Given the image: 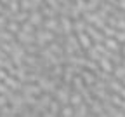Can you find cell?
Segmentation results:
<instances>
[{"label": "cell", "instance_id": "obj_1", "mask_svg": "<svg viewBox=\"0 0 125 117\" xmlns=\"http://www.w3.org/2000/svg\"><path fill=\"white\" fill-rule=\"evenodd\" d=\"M71 91H73L71 84L62 82V84H59V88L56 89V93H54L52 96L57 100V102L61 103V107H62V105H68V103H70V94H71Z\"/></svg>", "mask_w": 125, "mask_h": 117}, {"label": "cell", "instance_id": "obj_2", "mask_svg": "<svg viewBox=\"0 0 125 117\" xmlns=\"http://www.w3.org/2000/svg\"><path fill=\"white\" fill-rule=\"evenodd\" d=\"M56 39V33L47 30V28H42V30H35V42L40 45V47H45L49 42H52Z\"/></svg>", "mask_w": 125, "mask_h": 117}, {"label": "cell", "instance_id": "obj_3", "mask_svg": "<svg viewBox=\"0 0 125 117\" xmlns=\"http://www.w3.org/2000/svg\"><path fill=\"white\" fill-rule=\"evenodd\" d=\"M85 31L89 33V37L92 39V42H104V33L99 30V28H96L94 25H89L87 23V26H85Z\"/></svg>", "mask_w": 125, "mask_h": 117}, {"label": "cell", "instance_id": "obj_4", "mask_svg": "<svg viewBox=\"0 0 125 117\" xmlns=\"http://www.w3.org/2000/svg\"><path fill=\"white\" fill-rule=\"evenodd\" d=\"M23 94H33V96H40L43 91L42 88L38 86V82H24L23 84V89H21Z\"/></svg>", "mask_w": 125, "mask_h": 117}, {"label": "cell", "instance_id": "obj_5", "mask_svg": "<svg viewBox=\"0 0 125 117\" xmlns=\"http://www.w3.org/2000/svg\"><path fill=\"white\" fill-rule=\"evenodd\" d=\"M59 25H61V30L64 35H70V33H75L73 31V19L70 16H59Z\"/></svg>", "mask_w": 125, "mask_h": 117}, {"label": "cell", "instance_id": "obj_6", "mask_svg": "<svg viewBox=\"0 0 125 117\" xmlns=\"http://www.w3.org/2000/svg\"><path fill=\"white\" fill-rule=\"evenodd\" d=\"M59 112H61V103L57 102L56 98H52L49 107H47V110L43 112V115L45 117H56V115H59Z\"/></svg>", "mask_w": 125, "mask_h": 117}, {"label": "cell", "instance_id": "obj_7", "mask_svg": "<svg viewBox=\"0 0 125 117\" xmlns=\"http://www.w3.org/2000/svg\"><path fill=\"white\" fill-rule=\"evenodd\" d=\"M16 40H18L19 44H23V45H26V44H33V42H35V33H28V31L19 30L18 33H16Z\"/></svg>", "mask_w": 125, "mask_h": 117}, {"label": "cell", "instance_id": "obj_8", "mask_svg": "<svg viewBox=\"0 0 125 117\" xmlns=\"http://www.w3.org/2000/svg\"><path fill=\"white\" fill-rule=\"evenodd\" d=\"M4 82L9 86V89H12V91H21L23 89V84H24V82H21L18 77H14V75H7L4 79Z\"/></svg>", "mask_w": 125, "mask_h": 117}, {"label": "cell", "instance_id": "obj_9", "mask_svg": "<svg viewBox=\"0 0 125 117\" xmlns=\"http://www.w3.org/2000/svg\"><path fill=\"white\" fill-rule=\"evenodd\" d=\"M28 21H30L31 25H35L37 28H40V26L43 25V14L40 12V9L30 11V18H28Z\"/></svg>", "mask_w": 125, "mask_h": 117}, {"label": "cell", "instance_id": "obj_10", "mask_svg": "<svg viewBox=\"0 0 125 117\" xmlns=\"http://www.w3.org/2000/svg\"><path fill=\"white\" fill-rule=\"evenodd\" d=\"M76 37H78L80 47L83 49V51H87L89 47H92V45H94V42H92V39L89 37V33H87V31H80V33H76Z\"/></svg>", "mask_w": 125, "mask_h": 117}, {"label": "cell", "instance_id": "obj_11", "mask_svg": "<svg viewBox=\"0 0 125 117\" xmlns=\"http://www.w3.org/2000/svg\"><path fill=\"white\" fill-rule=\"evenodd\" d=\"M89 107H90V115H106L103 102H99V98H94V102Z\"/></svg>", "mask_w": 125, "mask_h": 117}, {"label": "cell", "instance_id": "obj_12", "mask_svg": "<svg viewBox=\"0 0 125 117\" xmlns=\"http://www.w3.org/2000/svg\"><path fill=\"white\" fill-rule=\"evenodd\" d=\"M80 75H82V79L85 82V86H92V84H96V80H97L96 73H94L92 70H89V68H82Z\"/></svg>", "mask_w": 125, "mask_h": 117}, {"label": "cell", "instance_id": "obj_13", "mask_svg": "<svg viewBox=\"0 0 125 117\" xmlns=\"http://www.w3.org/2000/svg\"><path fill=\"white\" fill-rule=\"evenodd\" d=\"M103 44L109 49V51H115V53H120V51H122V44H120L115 37H106Z\"/></svg>", "mask_w": 125, "mask_h": 117}, {"label": "cell", "instance_id": "obj_14", "mask_svg": "<svg viewBox=\"0 0 125 117\" xmlns=\"http://www.w3.org/2000/svg\"><path fill=\"white\" fill-rule=\"evenodd\" d=\"M97 63H99V68H101V70H104V72H108V73H113L115 65H113V61L109 59L108 56H103V58H101Z\"/></svg>", "mask_w": 125, "mask_h": 117}, {"label": "cell", "instance_id": "obj_15", "mask_svg": "<svg viewBox=\"0 0 125 117\" xmlns=\"http://www.w3.org/2000/svg\"><path fill=\"white\" fill-rule=\"evenodd\" d=\"M47 47H49L54 54H57V56H62V54H64V45H62L59 40H56V39H54L52 42L47 44Z\"/></svg>", "mask_w": 125, "mask_h": 117}, {"label": "cell", "instance_id": "obj_16", "mask_svg": "<svg viewBox=\"0 0 125 117\" xmlns=\"http://www.w3.org/2000/svg\"><path fill=\"white\" fill-rule=\"evenodd\" d=\"M75 115H76V117H85V115H90V107H89V103L82 102L80 105H76V107H75Z\"/></svg>", "mask_w": 125, "mask_h": 117}, {"label": "cell", "instance_id": "obj_17", "mask_svg": "<svg viewBox=\"0 0 125 117\" xmlns=\"http://www.w3.org/2000/svg\"><path fill=\"white\" fill-rule=\"evenodd\" d=\"M28 18H30V12H28V11H18V12L10 14L9 19L18 21V23H24V21H28Z\"/></svg>", "mask_w": 125, "mask_h": 117}, {"label": "cell", "instance_id": "obj_18", "mask_svg": "<svg viewBox=\"0 0 125 117\" xmlns=\"http://www.w3.org/2000/svg\"><path fill=\"white\" fill-rule=\"evenodd\" d=\"M71 88L75 89V91H78V93H80L83 88H87L85 86V82H83V79H82V75L80 73H78V75H75L73 77V80H71Z\"/></svg>", "mask_w": 125, "mask_h": 117}, {"label": "cell", "instance_id": "obj_19", "mask_svg": "<svg viewBox=\"0 0 125 117\" xmlns=\"http://www.w3.org/2000/svg\"><path fill=\"white\" fill-rule=\"evenodd\" d=\"M40 12L45 16V18H56V16H57V11H54L51 5H47L45 2L40 5Z\"/></svg>", "mask_w": 125, "mask_h": 117}, {"label": "cell", "instance_id": "obj_20", "mask_svg": "<svg viewBox=\"0 0 125 117\" xmlns=\"http://www.w3.org/2000/svg\"><path fill=\"white\" fill-rule=\"evenodd\" d=\"M85 26H87V21L83 18H78V19H73V31L75 33H80V31H85Z\"/></svg>", "mask_w": 125, "mask_h": 117}, {"label": "cell", "instance_id": "obj_21", "mask_svg": "<svg viewBox=\"0 0 125 117\" xmlns=\"http://www.w3.org/2000/svg\"><path fill=\"white\" fill-rule=\"evenodd\" d=\"M83 102V96H82V93H78V91H71V94H70V105H73V107H76V105H80Z\"/></svg>", "mask_w": 125, "mask_h": 117}, {"label": "cell", "instance_id": "obj_22", "mask_svg": "<svg viewBox=\"0 0 125 117\" xmlns=\"http://www.w3.org/2000/svg\"><path fill=\"white\" fill-rule=\"evenodd\" d=\"M59 115H62V117H73V115H75V107L70 105V103H68V105H62Z\"/></svg>", "mask_w": 125, "mask_h": 117}, {"label": "cell", "instance_id": "obj_23", "mask_svg": "<svg viewBox=\"0 0 125 117\" xmlns=\"http://www.w3.org/2000/svg\"><path fill=\"white\" fill-rule=\"evenodd\" d=\"M5 28L10 31V33H14V35H16V33H18L19 30H21V23H18V21H12V19H9L7 21V25H5Z\"/></svg>", "mask_w": 125, "mask_h": 117}, {"label": "cell", "instance_id": "obj_24", "mask_svg": "<svg viewBox=\"0 0 125 117\" xmlns=\"http://www.w3.org/2000/svg\"><path fill=\"white\" fill-rule=\"evenodd\" d=\"M101 31L104 33V37H115V35H116V28L111 26V25H108V23L101 28Z\"/></svg>", "mask_w": 125, "mask_h": 117}, {"label": "cell", "instance_id": "obj_25", "mask_svg": "<svg viewBox=\"0 0 125 117\" xmlns=\"http://www.w3.org/2000/svg\"><path fill=\"white\" fill-rule=\"evenodd\" d=\"M0 115H5V117L16 115V110H14V107H12L10 103H7V105H4V107H0Z\"/></svg>", "mask_w": 125, "mask_h": 117}, {"label": "cell", "instance_id": "obj_26", "mask_svg": "<svg viewBox=\"0 0 125 117\" xmlns=\"http://www.w3.org/2000/svg\"><path fill=\"white\" fill-rule=\"evenodd\" d=\"M101 2H103V0H87L85 11H97L101 7Z\"/></svg>", "mask_w": 125, "mask_h": 117}, {"label": "cell", "instance_id": "obj_27", "mask_svg": "<svg viewBox=\"0 0 125 117\" xmlns=\"http://www.w3.org/2000/svg\"><path fill=\"white\" fill-rule=\"evenodd\" d=\"M19 9L21 11H35V7H33V2L31 0H19Z\"/></svg>", "mask_w": 125, "mask_h": 117}, {"label": "cell", "instance_id": "obj_28", "mask_svg": "<svg viewBox=\"0 0 125 117\" xmlns=\"http://www.w3.org/2000/svg\"><path fill=\"white\" fill-rule=\"evenodd\" d=\"M109 102H111L113 105H116V107H120L122 108V103H123V98L118 94V93H113V94H109Z\"/></svg>", "mask_w": 125, "mask_h": 117}, {"label": "cell", "instance_id": "obj_29", "mask_svg": "<svg viewBox=\"0 0 125 117\" xmlns=\"http://www.w3.org/2000/svg\"><path fill=\"white\" fill-rule=\"evenodd\" d=\"M35 25H31L30 21H24V23H21V30L23 31H28V33H35Z\"/></svg>", "mask_w": 125, "mask_h": 117}, {"label": "cell", "instance_id": "obj_30", "mask_svg": "<svg viewBox=\"0 0 125 117\" xmlns=\"http://www.w3.org/2000/svg\"><path fill=\"white\" fill-rule=\"evenodd\" d=\"M115 39H116L120 44H123V42H125V30H116V35H115Z\"/></svg>", "mask_w": 125, "mask_h": 117}, {"label": "cell", "instance_id": "obj_31", "mask_svg": "<svg viewBox=\"0 0 125 117\" xmlns=\"http://www.w3.org/2000/svg\"><path fill=\"white\" fill-rule=\"evenodd\" d=\"M7 18H5V16L4 14H0V28H5V25H7Z\"/></svg>", "mask_w": 125, "mask_h": 117}, {"label": "cell", "instance_id": "obj_32", "mask_svg": "<svg viewBox=\"0 0 125 117\" xmlns=\"http://www.w3.org/2000/svg\"><path fill=\"white\" fill-rule=\"evenodd\" d=\"M7 103H9L7 96H5V94H0V107H4V105H7Z\"/></svg>", "mask_w": 125, "mask_h": 117}, {"label": "cell", "instance_id": "obj_33", "mask_svg": "<svg viewBox=\"0 0 125 117\" xmlns=\"http://www.w3.org/2000/svg\"><path fill=\"white\" fill-rule=\"evenodd\" d=\"M7 75H9V72H7L5 68H2V66H0V80H4Z\"/></svg>", "mask_w": 125, "mask_h": 117}, {"label": "cell", "instance_id": "obj_34", "mask_svg": "<svg viewBox=\"0 0 125 117\" xmlns=\"http://www.w3.org/2000/svg\"><path fill=\"white\" fill-rule=\"evenodd\" d=\"M31 2H33V7L35 9H40V5L43 4V0H31Z\"/></svg>", "mask_w": 125, "mask_h": 117}, {"label": "cell", "instance_id": "obj_35", "mask_svg": "<svg viewBox=\"0 0 125 117\" xmlns=\"http://www.w3.org/2000/svg\"><path fill=\"white\" fill-rule=\"evenodd\" d=\"M116 7L122 9V11H125V0H118V2H116Z\"/></svg>", "mask_w": 125, "mask_h": 117}, {"label": "cell", "instance_id": "obj_36", "mask_svg": "<svg viewBox=\"0 0 125 117\" xmlns=\"http://www.w3.org/2000/svg\"><path fill=\"white\" fill-rule=\"evenodd\" d=\"M120 53H122V56H125V42L122 44V51H120Z\"/></svg>", "mask_w": 125, "mask_h": 117}, {"label": "cell", "instance_id": "obj_37", "mask_svg": "<svg viewBox=\"0 0 125 117\" xmlns=\"http://www.w3.org/2000/svg\"><path fill=\"white\" fill-rule=\"evenodd\" d=\"M0 2H2L4 5H9V2H10V0H0Z\"/></svg>", "mask_w": 125, "mask_h": 117}]
</instances>
